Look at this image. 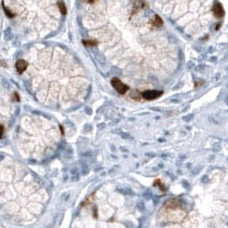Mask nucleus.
<instances>
[{
	"label": "nucleus",
	"instance_id": "0eeeda50",
	"mask_svg": "<svg viewBox=\"0 0 228 228\" xmlns=\"http://www.w3.org/2000/svg\"><path fill=\"white\" fill-rule=\"evenodd\" d=\"M84 44L87 45V46H93V45H96V41H94V40H86V41H84Z\"/></svg>",
	"mask_w": 228,
	"mask_h": 228
},
{
	"label": "nucleus",
	"instance_id": "1a4fd4ad",
	"mask_svg": "<svg viewBox=\"0 0 228 228\" xmlns=\"http://www.w3.org/2000/svg\"><path fill=\"white\" fill-rule=\"evenodd\" d=\"M4 133H5V128H4L3 125H0V138H2V137H3Z\"/></svg>",
	"mask_w": 228,
	"mask_h": 228
},
{
	"label": "nucleus",
	"instance_id": "39448f33",
	"mask_svg": "<svg viewBox=\"0 0 228 228\" xmlns=\"http://www.w3.org/2000/svg\"><path fill=\"white\" fill-rule=\"evenodd\" d=\"M152 24L154 26V27H157V28H159V27H160V26H162V24H163V23H162V20H161V18L158 16V15H156L155 17H154V19L153 20V22H152Z\"/></svg>",
	"mask_w": 228,
	"mask_h": 228
},
{
	"label": "nucleus",
	"instance_id": "f03ea898",
	"mask_svg": "<svg viewBox=\"0 0 228 228\" xmlns=\"http://www.w3.org/2000/svg\"><path fill=\"white\" fill-rule=\"evenodd\" d=\"M162 94V91H159V90H148V91H144L142 93V97L146 99L151 100L154 99H156L158 97H160Z\"/></svg>",
	"mask_w": 228,
	"mask_h": 228
},
{
	"label": "nucleus",
	"instance_id": "f257e3e1",
	"mask_svg": "<svg viewBox=\"0 0 228 228\" xmlns=\"http://www.w3.org/2000/svg\"><path fill=\"white\" fill-rule=\"evenodd\" d=\"M111 83L112 85V87L115 88L118 93H121V94H124L128 90H129V87L127 85H125V83H123L119 78L117 77H114L111 79Z\"/></svg>",
	"mask_w": 228,
	"mask_h": 228
},
{
	"label": "nucleus",
	"instance_id": "7ed1b4c3",
	"mask_svg": "<svg viewBox=\"0 0 228 228\" xmlns=\"http://www.w3.org/2000/svg\"><path fill=\"white\" fill-rule=\"evenodd\" d=\"M213 12L214 16L218 18H220L224 16V10L219 4H215L213 7Z\"/></svg>",
	"mask_w": 228,
	"mask_h": 228
},
{
	"label": "nucleus",
	"instance_id": "6e6552de",
	"mask_svg": "<svg viewBox=\"0 0 228 228\" xmlns=\"http://www.w3.org/2000/svg\"><path fill=\"white\" fill-rule=\"evenodd\" d=\"M4 9H5V13H6V15L9 17H14V14H12L9 10H7L6 9V7H4Z\"/></svg>",
	"mask_w": 228,
	"mask_h": 228
},
{
	"label": "nucleus",
	"instance_id": "9d476101",
	"mask_svg": "<svg viewBox=\"0 0 228 228\" xmlns=\"http://www.w3.org/2000/svg\"><path fill=\"white\" fill-rule=\"evenodd\" d=\"M83 1H84L85 3H89V4H90V3H93V2L94 1V0H83Z\"/></svg>",
	"mask_w": 228,
	"mask_h": 228
},
{
	"label": "nucleus",
	"instance_id": "20e7f679",
	"mask_svg": "<svg viewBox=\"0 0 228 228\" xmlns=\"http://www.w3.org/2000/svg\"><path fill=\"white\" fill-rule=\"evenodd\" d=\"M28 67V63L23 60V59H20L17 62L16 64V69L18 71V73H23Z\"/></svg>",
	"mask_w": 228,
	"mask_h": 228
},
{
	"label": "nucleus",
	"instance_id": "423d86ee",
	"mask_svg": "<svg viewBox=\"0 0 228 228\" xmlns=\"http://www.w3.org/2000/svg\"><path fill=\"white\" fill-rule=\"evenodd\" d=\"M58 6H59V9H60V11L63 15H65L66 14V8H65V5L63 2H60L58 4Z\"/></svg>",
	"mask_w": 228,
	"mask_h": 228
}]
</instances>
